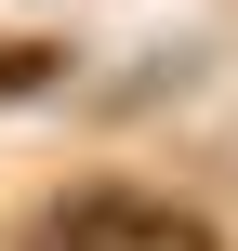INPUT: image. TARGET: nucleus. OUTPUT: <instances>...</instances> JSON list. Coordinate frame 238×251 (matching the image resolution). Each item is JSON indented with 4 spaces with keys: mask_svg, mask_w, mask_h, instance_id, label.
<instances>
[{
    "mask_svg": "<svg viewBox=\"0 0 238 251\" xmlns=\"http://www.w3.org/2000/svg\"><path fill=\"white\" fill-rule=\"evenodd\" d=\"M40 251H212V225L146 185H79L66 212H40Z\"/></svg>",
    "mask_w": 238,
    "mask_h": 251,
    "instance_id": "obj_1",
    "label": "nucleus"
},
{
    "mask_svg": "<svg viewBox=\"0 0 238 251\" xmlns=\"http://www.w3.org/2000/svg\"><path fill=\"white\" fill-rule=\"evenodd\" d=\"M53 79H66V40H0V106H26Z\"/></svg>",
    "mask_w": 238,
    "mask_h": 251,
    "instance_id": "obj_2",
    "label": "nucleus"
}]
</instances>
